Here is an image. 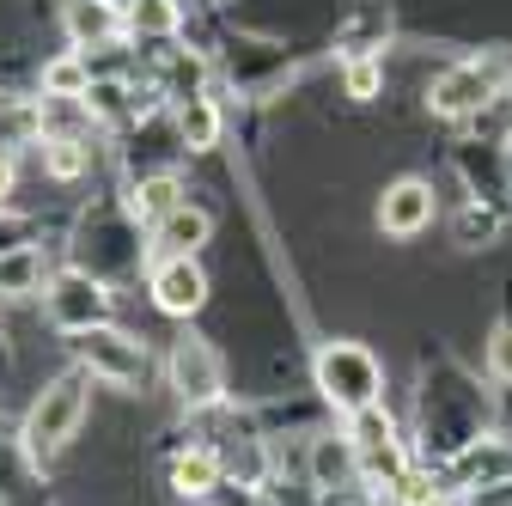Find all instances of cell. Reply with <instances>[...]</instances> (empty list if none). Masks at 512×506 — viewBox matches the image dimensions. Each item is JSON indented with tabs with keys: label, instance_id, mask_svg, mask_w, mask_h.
<instances>
[{
	"label": "cell",
	"instance_id": "1",
	"mask_svg": "<svg viewBox=\"0 0 512 506\" xmlns=\"http://www.w3.org/2000/svg\"><path fill=\"white\" fill-rule=\"evenodd\" d=\"M488 433V397L476 391V378L452 360H439L421 372V397H415V458L427 470H445L464 446Z\"/></svg>",
	"mask_w": 512,
	"mask_h": 506
},
{
	"label": "cell",
	"instance_id": "2",
	"mask_svg": "<svg viewBox=\"0 0 512 506\" xmlns=\"http://www.w3.org/2000/svg\"><path fill=\"white\" fill-rule=\"evenodd\" d=\"M68 263L98 281H135L153 263V226L128 208V196H92L68 232Z\"/></svg>",
	"mask_w": 512,
	"mask_h": 506
},
{
	"label": "cell",
	"instance_id": "3",
	"mask_svg": "<svg viewBox=\"0 0 512 506\" xmlns=\"http://www.w3.org/2000/svg\"><path fill=\"white\" fill-rule=\"evenodd\" d=\"M92 385L98 378L74 360L68 372H55L49 385L37 391V403H31V415L19 421V433H25V446H31V458L49 470L61 452L80 439V427H86V409H92Z\"/></svg>",
	"mask_w": 512,
	"mask_h": 506
},
{
	"label": "cell",
	"instance_id": "4",
	"mask_svg": "<svg viewBox=\"0 0 512 506\" xmlns=\"http://www.w3.org/2000/svg\"><path fill=\"white\" fill-rule=\"evenodd\" d=\"M311 385H317V403L336 421H348V415L384 403V366L366 342H324L311 360Z\"/></svg>",
	"mask_w": 512,
	"mask_h": 506
},
{
	"label": "cell",
	"instance_id": "5",
	"mask_svg": "<svg viewBox=\"0 0 512 506\" xmlns=\"http://www.w3.org/2000/svg\"><path fill=\"white\" fill-rule=\"evenodd\" d=\"M506 86H512V55L506 49H482V55L452 61V68L427 86V104H433V116L464 122V116H482L494 98H506Z\"/></svg>",
	"mask_w": 512,
	"mask_h": 506
},
{
	"label": "cell",
	"instance_id": "6",
	"mask_svg": "<svg viewBox=\"0 0 512 506\" xmlns=\"http://www.w3.org/2000/svg\"><path fill=\"white\" fill-rule=\"evenodd\" d=\"M74 360L98 378V385H110V391H141L147 372H153L147 342H141L135 330H122V324L80 330V336H74Z\"/></svg>",
	"mask_w": 512,
	"mask_h": 506
},
{
	"label": "cell",
	"instance_id": "7",
	"mask_svg": "<svg viewBox=\"0 0 512 506\" xmlns=\"http://www.w3.org/2000/svg\"><path fill=\"white\" fill-rule=\"evenodd\" d=\"M165 385L189 415H208V409L226 403V360L202 336H177L171 354H165Z\"/></svg>",
	"mask_w": 512,
	"mask_h": 506
},
{
	"label": "cell",
	"instance_id": "8",
	"mask_svg": "<svg viewBox=\"0 0 512 506\" xmlns=\"http://www.w3.org/2000/svg\"><path fill=\"white\" fill-rule=\"evenodd\" d=\"M110 311H116L110 281H98V275H86V269H74V263L55 269L49 287H43V318H49L61 336H80V330L110 324Z\"/></svg>",
	"mask_w": 512,
	"mask_h": 506
},
{
	"label": "cell",
	"instance_id": "9",
	"mask_svg": "<svg viewBox=\"0 0 512 506\" xmlns=\"http://www.w3.org/2000/svg\"><path fill=\"white\" fill-rule=\"evenodd\" d=\"M183 153L189 147L177 135V110L171 104L165 110H147L141 122H128V129H122V171H128V183L159 177V171H177Z\"/></svg>",
	"mask_w": 512,
	"mask_h": 506
},
{
	"label": "cell",
	"instance_id": "10",
	"mask_svg": "<svg viewBox=\"0 0 512 506\" xmlns=\"http://www.w3.org/2000/svg\"><path fill=\"white\" fill-rule=\"evenodd\" d=\"M147 293L165 318H196L208 305V269L202 257H153L147 263Z\"/></svg>",
	"mask_w": 512,
	"mask_h": 506
},
{
	"label": "cell",
	"instance_id": "11",
	"mask_svg": "<svg viewBox=\"0 0 512 506\" xmlns=\"http://www.w3.org/2000/svg\"><path fill=\"white\" fill-rule=\"evenodd\" d=\"M305 482H311L317 494H336V488L366 482V476H360V446L348 439V427H342V433H336V427H311V433H305Z\"/></svg>",
	"mask_w": 512,
	"mask_h": 506
},
{
	"label": "cell",
	"instance_id": "12",
	"mask_svg": "<svg viewBox=\"0 0 512 506\" xmlns=\"http://www.w3.org/2000/svg\"><path fill=\"white\" fill-rule=\"evenodd\" d=\"M433 220H439V196H433L427 177H397L378 196V232L384 238H421Z\"/></svg>",
	"mask_w": 512,
	"mask_h": 506
},
{
	"label": "cell",
	"instance_id": "13",
	"mask_svg": "<svg viewBox=\"0 0 512 506\" xmlns=\"http://www.w3.org/2000/svg\"><path fill=\"white\" fill-rule=\"evenodd\" d=\"M439 476H445V488H452L458 500H464V494H476V488L506 482V476H512V439H506V433H482L476 446H464L452 464L439 470Z\"/></svg>",
	"mask_w": 512,
	"mask_h": 506
},
{
	"label": "cell",
	"instance_id": "14",
	"mask_svg": "<svg viewBox=\"0 0 512 506\" xmlns=\"http://www.w3.org/2000/svg\"><path fill=\"white\" fill-rule=\"evenodd\" d=\"M208 74H214V61H208L202 49H183V43L153 49V86H159V98H165L171 110L208 98Z\"/></svg>",
	"mask_w": 512,
	"mask_h": 506
},
{
	"label": "cell",
	"instance_id": "15",
	"mask_svg": "<svg viewBox=\"0 0 512 506\" xmlns=\"http://www.w3.org/2000/svg\"><path fill=\"white\" fill-rule=\"evenodd\" d=\"M0 506H43V464L7 421H0Z\"/></svg>",
	"mask_w": 512,
	"mask_h": 506
},
{
	"label": "cell",
	"instance_id": "16",
	"mask_svg": "<svg viewBox=\"0 0 512 506\" xmlns=\"http://www.w3.org/2000/svg\"><path fill=\"white\" fill-rule=\"evenodd\" d=\"M214 238V214L202 202H183L153 226V257H202V244Z\"/></svg>",
	"mask_w": 512,
	"mask_h": 506
},
{
	"label": "cell",
	"instance_id": "17",
	"mask_svg": "<svg viewBox=\"0 0 512 506\" xmlns=\"http://www.w3.org/2000/svg\"><path fill=\"white\" fill-rule=\"evenodd\" d=\"M61 31H68L74 49H98V43L128 37L122 31V7H110V0H61Z\"/></svg>",
	"mask_w": 512,
	"mask_h": 506
},
{
	"label": "cell",
	"instance_id": "18",
	"mask_svg": "<svg viewBox=\"0 0 512 506\" xmlns=\"http://www.w3.org/2000/svg\"><path fill=\"white\" fill-rule=\"evenodd\" d=\"M37 129L43 141H92L98 135V116L86 98H61V92H37Z\"/></svg>",
	"mask_w": 512,
	"mask_h": 506
},
{
	"label": "cell",
	"instance_id": "19",
	"mask_svg": "<svg viewBox=\"0 0 512 506\" xmlns=\"http://www.w3.org/2000/svg\"><path fill=\"white\" fill-rule=\"evenodd\" d=\"M384 37H391V7H384V0H360V7L336 25L342 61H354V55H384Z\"/></svg>",
	"mask_w": 512,
	"mask_h": 506
},
{
	"label": "cell",
	"instance_id": "20",
	"mask_svg": "<svg viewBox=\"0 0 512 506\" xmlns=\"http://www.w3.org/2000/svg\"><path fill=\"white\" fill-rule=\"evenodd\" d=\"M49 257L43 244H19V250H0V299H31L49 287Z\"/></svg>",
	"mask_w": 512,
	"mask_h": 506
},
{
	"label": "cell",
	"instance_id": "21",
	"mask_svg": "<svg viewBox=\"0 0 512 506\" xmlns=\"http://www.w3.org/2000/svg\"><path fill=\"white\" fill-rule=\"evenodd\" d=\"M220 482H226V464H220L214 446H189V452L171 458V488H177L183 500H208Z\"/></svg>",
	"mask_w": 512,
	"mask_h": 506
},
{
	"label": "cell",
	"instance_id": "22",
	"mask_svg": "<svg viewBox=\"0 0 512 506\" xmlns=\"http://www.w3.org/2000/svg\"><path fill=\"white\" fill-rule=\"evenodd\" d=\"M122 31L135 43H171L183 31V7H177V0H128V7H122Z\"/></svg>",
	"mask_w": 512,
	"mask_h": 506
},
{
	"label": "cell",
	"instance_id": "23",
	"mask_svg": "<svg viewBox=\"0 0 512 506\" xmlns=\"http://www.w3.org/2000/svg\"><path fill=\"white\" fill-rule=\"evenodd\" d=\"M189 202V189H183V177L177 171H159V177H141V183H128V208H135L147 226H159L165 214H177Z\"/></svg>",
	"mask_w": 512,
	"mask_h": 506
},
{
	"label": "cell",
	"instance_id": "24",
	"mask_svg": "<svg viewBox=\"0 0 512 506\" xmlns=\"http://www.w3.org/2000/svg\"><path fill=\"white\" fill-rule=\"evenodd\" d=\"M220 104L214 98H196V104H177V135H183V147L189 153H214L220 147Z\"/></svg>",
	"mask_w": 512,
	"mask_h": 506
},
{
	"label": "cell",
	"instance_id": "25",
	"mask_svg": "<svg viewBox=\"0 0 512 506\" xmlns=\"http://www.w3.org/2000/svg\"><path fill=\"white\" fill-rule=\"evenodd\" d=\"M37 153L55 183H80L92 171V141H37Z\"/></svg>",
	"mask_w": 512,
	"mask_h": 506
},
{
	"label": "cell",
	"instance_id": "26",
	"mask_svg": "<svg viewBox=\"0 0 512 506\" xmlns=\"http://www.w3.org/2000/svg\"><path fill=\"white\" fill-rule=\"evenodd\" d=\"M43 129H37V104H13V98H0V153H13L19 147H37Z\"/></svg>",
	"mask_w": 512,
	"mask_h": 506
},
{
	"label": "cell",
	"instance_id": "27",
	"mask_svg": "<svg viewBox=\"0 0 512 506\" xmlns=\"http://www.w3.org/2000/svg\"><path fill=\"white\" fill-rule=\"evenodd\" d=\"M92 86V68H86V55L68 49V55H55L49 68H43V92H61V98H86Z\"/></svg>",
	"mask_w": 512,
	"mask_h": 506
},
{
	"label": "cell",
	"instance_id": "28",
	"mask_svg": "<svg viewBox=\"0 0 512 506\" xmlns=\"http://www.w3.org/2000/svg\"><path fill=\"white\" fill-rule=\"evenodd\" d=\"M342 80H348V98H378V86H384V55L342 61Z\"/></svg>",
	"mask_w": 512,
	"mask_h": 506
},
{
	"label": "cell",
	"instance_id": "29",
	"mask_svg": "<svg viewBox=\"0 0 512 506\" xmlns=\"http://www.w3.org/2000/svg\"><path fill=\"white\" fill-rule=\"evenodd\" d=\"M482 366H488L494 385H512V318L494 324V336L482 342Z\"/></svg>",
	"mask_w": 512,
	"mask_h": 506
},
{
	"label": "cell",
	"instance_id": "30",
	"mask_svg": "<svg viewBox=\"0 0 512 506\" xmlns=\"http://www.w3.org/2000/svg\"><path fill=\"white\" fill-rule=\"evenodd\" d=\"M19 244H37V226L0 208V250H19Z\"/></svg>",
	"mask_w": 512,
	"mask_h": 506
},
{
	"label": "cell",
	"instance_id": "31",
	"mask_svg": "<svg viewBox=\"0 0 512 506\" xmlns=\"http://www.w3.org/2000/svg\"><path fill=\"white\" fill-rule=\"evenodd\" d=\"M202 506H256V488H244V482H232V476H226Z\"/></svg>",
	"mask_w": 512,
	"mask_h": 506
},
{
	"label": "cell",
	"instance_id": "32",
	"mask_svg": "<svg viewBox=\"0 0 512 506\" xmlns=\"http://www.w3.org/2000/svg\"><path fill=\"white\" fill-rule=\"evenodd\" d=\"M464 506H512V476H506V482H494V488L464 494Z\"/></svg>",
	"mask_w": 512,
	"mask_h": 506
},
{
	"label": "cell",
	"instance_id": "33",
	"mask_svg": "<svg viewBox=\"0 0 512 506\" xmlns=\"http://www.w3.org/2000/svg\"><path fill=\"white\" fill-rule=\"evenodd\" d=\"M13 183H19V159H13V153H0V208L13 202Z\"/></svg>",
	"mask_w": 512,
	"mask_h": 506
},
{
	"label": "cell",
	"instance_id": "34",
	"mask_svg": "<svg viewBox=\"0 0 512 506\" xmlns=\"http://www.w3.org/2000/svg\"><path fill=\"white\" fill-rule=\"evenodd\" d=\"M13 378V336H7V324H0V385Z\"/></svg>",
	"mask_w": 512,
	"mask_h": 506
},
{
	"label": "cell",
	"instance_id": "35",
	"mask_svg": "<svg viewBox=\"0 0 512 506\" xmlns=\"http://www.w3.org/2000/svg\"><path fill=\"white\" fill-rule=\"evenodd\" d=\"M500 159H506V177H512V135H506V147H500Z\"/></svg>",
	"mask_w": 512,
	"mask_h": 506
},
{
	"label": "cell",
	"instance_id": "36",
	"mask_svg": "<svg viewBox=\"0 0 512 506\" xmlns=\"http://www.w3.org/2000/svg\"><path fill=\"white\" fill-rule=\"evenodd\" d=\"M110 7H128V0H110Z\"/></svg>",
	"mask_w": 512,
	"mask_h": 506
}]
</instances>
